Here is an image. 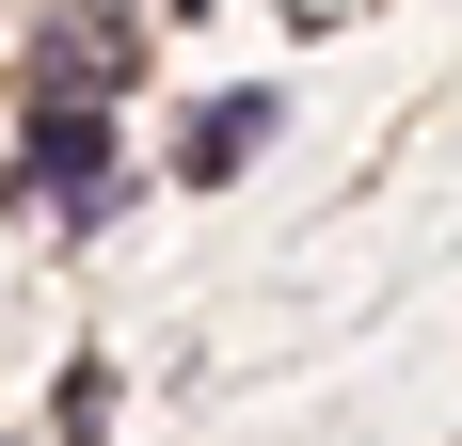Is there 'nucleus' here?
<instances>
[{
	"label": "nucleus",
	"instance_id": "f257e3e1",
	"mask_svg": "<svg viewBox=\"0 0 462 446\" xmlns=\"http://www.w3.org/2000/svg\"><path fill=\"white\" fill-rule=\"evenodd\" d=\"M143 64V33L112 16V0H48V33H32V96H64V112H96V96Z\"/></svg>",
	"mask_w": 462,
	"mask_h": 446
},
{
	"label": "nucleus",
	"instance_id": "f03ea898",
	"mask_svg": "<svg viewBox=\"0 0 462 446\" xmlns=\"http://www.w3.org/2000/svg\"><path fill=\"white\" fill-rule=\"evenodd\" d=\"M16 191H48V208H96V191H112V128H96V112H64V96H32Z\"/></svg>",
	"mask_w": 462,
	"mask_h": 446
},
{
	"label": "nucleus",
	"instance_id": "7ed1b4c3",
	"mask_svg": "<svg viewBox=\"0 0 462 446\" xmlns=\"http://www.w3.org/2000/svg\"><path fill=\"white\" fill-rule=\"evenodd\" d=\"M255 144H272V96H224V112H208V128H191V176H239V160H255Z\"/></svg>",
	"mask_w": 462,
	"mask_h": 446
},
{
	"label": "nucleus",
	"instance_id": "20e7f679",
	"mask_svg": "<svg viewBox=\"0 0 462 446\" xmlns=\"http://www.w3.org/2000/svg\"><path fill=\"white\" fill-rule=\"evenodd\" d=\"M0 446H16V431H0Z\"/></svg>",
	"mask_w": 462,
	"mask_h": 446
}]
</instances>
